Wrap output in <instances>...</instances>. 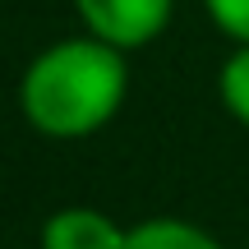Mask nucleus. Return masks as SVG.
<instances>
[{"label":"nucleus","mask_w":249,"mask_h":249,"mask_svg":"<svg viewBox=\"0 0 249 249\" xmlns=\"http://www.w3.org/2000/svg\"><path fill=\"white\" fill-rule=\"evenodd\" d=\"M124 88H129L124 51L88 33L46 46L28 65L18 83V107L46 139H88L102 124H111Z\"/></svg>","instance_id":"obj_1"},{"label":"nucleus","mask_w":249,"mask_h":249,"mask_svg":"<svg viewBox=\"0 0 249 249\" xmlns=\"http://www.w3.org/2000/svg\"><path fill=\"white\" fill-rule=\"evenodd\" d=\"M171 5L176 0H74L83 28L102 42L134 51V46H148L152 37L166 33L171 23Z\"/></svg>","instance_id":"obj_2"},{"label":"nucleus","mask_w":249,"mask_h":249,"mask_svg":"<svg viewBox=\"0 0 249 249\" xmlns=\"http://www.w3.org/2000/svg\"><path fill=\"white\" fill-rule=\"evenodd\" d=\"M124 226L97 208H60L42 222V249H124Z\"/></svg>","instance_id":"obj_3"},{"label":"nucleus","mask_w":249,"mask_h":249,"mask_svg":"<svg viewBox=\"0 0 249 249\" xmlns=\"http://www.w3.org/2000/svg\"><path fill=\"white\" fill-rule=\"evenodd\" d=\"M124 249H226L217 235H208L203 226L180 222V217H148V222L129 226Z\"/></svg>","instance_id":"obj_4"},{"label":"nucleus","mask_w":249,"mask_h":249,"mask_svg":"<svg viewBox=\"0 0 249 249\" xmlns=\"http://www.w3.org/2000/svg\"><path fill=\"white\" fill-rule=\"evenodd\" d=\"M217 92H222V107L240 124H249V46H235L226 55L222 74H217Z\"/></svg>","instance_id":"obj_5"},{"label":"nucleus","mask_w":249,"mask_h":249,"mask_svg":"<svg viewBox=\"0 0 249 249\" xmlns=\"http://www.w3.org/2000/svg\"><path fill=\"white\" fill-rule=\"evenodd\" d=\"M203 9L231 42L249 46V0H203Z\"/></svg>","instance_id":"obj_6"}]
</instances>
